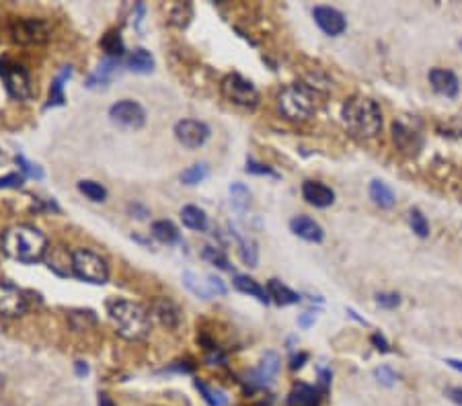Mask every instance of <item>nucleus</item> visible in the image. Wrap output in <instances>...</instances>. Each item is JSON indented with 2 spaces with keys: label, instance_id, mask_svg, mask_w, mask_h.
<instances>
[{
  "label": "nucleus",
  "instance_id": "nucleus-28",
  "mask_svg": "<svg viewBox=\"0 0 462 406\" xmlns=\"http://www.w3.org/2000/svg\"><path fill=\"white\" fill-rule=\"evenodd\" d=\"M70 74H72V70H70V68H64V70H62V74H60V76H58V78L52 82V88H50V99H48L46 109L64 105V101H66V97H64V82H66V78H70Z\"/></svg>",
  "mask_w": 462,
  "mask_h": 406
},
{
  "label": "nucleus",
  "instance_id": "nucleus-20",
  "mask_svg": "<svg viewBox=\"0 0 462 406\" xmlns=\"http://www.w3.org/2000/svg\"><path fill=\"white\" fill-rule=\"evenodd\" d=\"M267 293H269V300H273L277 306H294L298 304L302 298L300 293H296L294 289H290L288 285H284L279 279H269L267 285H265Z\"/></svg>",
  "mask_w": 462,
  "mask_h": 406
},
{
  "label": "nucleus",
  "instance_id": "nucleus-4",
  "mask_svg": "<svg viewBox=\"0 0 462 406\" xmlns=\"http://www.w3.org/2000/svg\"><path fill=\"white\" fill-rule=\"evenodd\" d=\"M277 113L288 122H306L313 117L317 105L313 90L306 84H292L277 93Z\"/></svg>",
  "mask_w": 462,
  "mask_h": 406
},
{
  "label": "nucleus",
  "instance_id": "nucleus-46",
  "mask_svg": "<svg viewBox=\"0 0 462 406\" xmlns=\"http://www.w3.org/2000/svg\"><path fill=\"white\" fill-rule=\"evenodd\" d=\"M331 369H319V384H321V392H327V388H329L331 384Z\"/></svg>",
  "mask_w": 462,
  "mask_h": 406
},
{
  "label": "nucleus",
  "instance_id": "nucleus-30",
  "mask_svg": "<svg viewBox=\"0 0 462 406\" xmlns=\"http://www.w3.org/2000/svg\"><path fill=\"white\" fill-rule=\"evenodd\" d=\"M230 202L237 211H245L251 205V191L247 189V185L243 183H232L230 185Z\"/></svg>",
  "mask_w": 462,
  "mask_h": 406
},
{
  "label": "nucleus",
  "instance_id": "nucleus-11",
  "mask_svg": "<svg viewBox=\"0 0 462 406\" xmlns=\"http://www.w3.org/2000/svg\"><path fill=\"white\" fill-rule=\"evenodd\" d=\"M175 137L181 146H185L190 150H198L207 142L210 128L198 119H181L175 124Z\"/></svg>",
  "mask_w": 462,
  "mask_h": 406
},
{
  "label": "nucleus",
  "instance_id": "nucleus-6",
  "mask_svg": "<svg viewBox=\"0 0 462 406\" xmlns=\"http://www.w3.org/2000/svg\"><path fill=\"white\" fill-rule=\"evenodd\" d=\"M220 88H222L224 99L230 101L232 105H239L245 109H255L259 105V90L255 88L251 80H247L239 72L226 74Z\"/></svg>",
  "mask_w": 462,
  "mask_h": 406
},
{
  "label": "nucleus",
  "instance_id": "nucleus-2",
  "mask_svg": "<svg viewBox=\"0 0 462 406\" xmlns=\"http://www.w3.org/2000/svg\"><path fill=\"white\" fill-rule=\"evenodd\" d=\"M107 316L120 337L128 340H142L152 331V316L150 312L130 300H109L107 302Z\"/></svg>",
  "mask_w": 462,
  "mask_h": 406
},
{
  "label": "nucleus",
  "instance_id": "nucleus-19",
  "mask_svg": "<svg viewBox=\"0 0 462 406\" xmlns=\"http://www.w3.org/2000/svg\"><path fill=\"white\" fill-rule=\"evenodd\" d=\"M321 405V390L311 386V384H304V382H298L294 384L290 396H288V406H319Z\"/></svg>",
  "mask_w": 462,
  "mask_h": 406
},
{
  "label": "nucleus",
  "instance_id": "nucleus-24",
  "mask_svg": "<svg viewBox=\"0 0 462 406\" xmlns=\"http://www.w3.org/2000/svg\"><path fill=\"white\" fill-rule=\"evenodd\" d=\"M126 66L136 74H150L154 68V58L144 48H138V50L130 52V56L126 58Z\"/></svg>",
  "mask_w": 462,
  "mask_h": 406
},
{
  "label": "nucleus",
  "instance_id": "nucleus-47",
  "mask_svg": "<svg viewBox=\"0 0 462 406\" xmlns=\"http://www.w3.org/2000/svg\"><path fill=\"white\" fill-rule=\"evenodd\" d=\"M306 359H308V353H298V355H294V357L290 359V367H292V369H300Z\"/></svg>",
  "mask_w": 462,
  "mask_h": 406
},
{
  "label": "nucleus",
  "instance_id": "nucleus-42",
  "mask_svg": "<svg viewBox=\"0 0 462 406\" xmlns=\"http://www.w3.org/2000/svg\"><path fill=\"white\" fill-rule=\"evenodd\" d=\"M25 177L21 173H10L6 177H0V189H19L23 185Z\"/></svg>",
  "mask_w": 462,
  "mask_h": 406
},
{
  "label": "nucleus",
  "instance_id": "nucleus-45",
  "mask_svg": "<svg viewBox=\"0 0 462 406\" xmlns=\"http://www.w3.org/2000/svg\"><path fill=\"white\" fill-rule=\"evenodd\" d=\"M372 345H374L380 353H391L389 340L385 338V335H380V333H374V335H372Z\"/></svg>",
  "mask_w": 462,
  "mask_h": 406
},
{
  "label": "nucleus",
  "instance_id": "nucleus-36",
  "mask_svg": "<svg viewBox=\"0 0 462 406\" xmlns=\"http://www.w3.org/2000/svg\"><path fill=\"white\" fill-rule=\"evenodd\" d=\"M183 281H185V285H187L198 298H203V300H210V298H212L210 291H207V285H205V283H199V277L196 273H192V271L183 273Z\"/></svg>",
  "mask_w": 462,
  "mask_h": 406
},
{
  "label": "nucleus",
  "instance_id": "nucleus-41",
  "mask_svg": "<svg viewBox=\"0 0 462 406\" xmlns=\"http://www.w3.org/2000/svg\"><path fill=\"white\" fill-rule=\"evenodd\" d=\"M205 285H207L210 296H226V293H228V287H226L224 281H222L220 277H216V275H207Z\"/></svg>",
  "mask_w": 462,
  "mask_h": 406
},
{
  "label": "nucleus",
  "instance_id": "nucleus-10",
  "mask_svg": "<svg viewBox=\"0 0 462 406\" xmlns=\"http://www.w3.org/2000/svg\"><path fill=\"white\" fill-rule=\"evenodd\" d=\"M29 304L23 289H19L15 283L6 279H0V314L6 318H17V316H23Z\"/></svg>",
  "mask_w": 462,
  "mask_h": 406
},
{
  "label": "nucleus",
  "instance_id": "nucleus-48",
  "mask_svg": "<svg viewBox=\"0 0 462 406\" xmlns=\"http://www.w3.org/2000/svg\"><path fill=\"white\" fill-rule=\"evenodd\" d=\"M86 374H89V367H86V363H82V361H76V376L84 378Z\"/></svg>",
  "mask_w": 462,
  "mask_h": 406
},
{
  "label": "nucleus",
  "instance_id": "nucleus-13",
  "mask_svg": "<svg viewBox=\"0 0 462 406\" xmlns=\"http://www.w3.org/2000/svg\"><path fill=\"white\" fill-rule=\"evenodd\" d=\"M429 84L432 88L442 95V97H448V99H456L459 93H461V80L456 76V72L448 70V68H432L429 74Z\"/></svg>",
  "mask_w": 462,
  "mask_h": 406
},
{
  "label": "nucleus",
  "instance_id": "nucleus-33",
  "mask_svg": "<svg viewBox=\"0 0 462 406\" xmlns=\"http://www.w3.org/2000/svg\"><path fill=\"white\" fill-rule=\"evenodd\" d=\"M207 175H210L207 164H205V162H198V164H192L190 168H185V171L181 173V183H183V185H198Z\"/></svg>",
  "mask_w": 462,
  "mask_h": 406
},
{
  "label": "nucleus",
  "instance_id": "nucleus-18",
  "mask_svg": "<svg viewBox=\"0 0 462 406\" xmlns=\"http://www.w3.org/2000/svg\"><path fill=\"white\" fill-rule=\"evenodd\" d=\"M152 314L160 320L163 327H167L171 331H177L181 320H183L179 306L173 300H169V298H156L152 302Z\"/></svg>",
  "mask_w": 462,
  "mask_h": 406
},
{
  "label": "nucleus",
  "instance_id": "nucleus-44",
  "mask_svg": "<svg viewBox=\"0 0 462 406\" xmlns=\"http://www.w3.org/2000/svg\"><path fill=\"white\" fill-rule=\"evenodd\" d=\"M315 322H317V312H311V310H308V312H304V314L298 316V327H300V329H311Z\"/></svg>",
  "mask_w": 462,
  "mask_h": 406
},
{
  "label": "nucleus",
  "instance_id": "nucleus-14",
  "mask_svg": "<svg viewBox=\"0 0 462 406\" xmlns=\"http://www.w3.org/2000/svg\"><path fill=\"white\" fill-rule=\"evenodd\" d=\"M277 371H279V355L275 351H265L259 365L249 374V384H253L257 388H265V386L273 384Z\"/></svg>",
  "mask_w": 462,
  "mask_h": 406
},
{
  "label": "nucleus",
  "instance_id": "nucleus-35",
  "mask_svg": "<svg viewBox=\"0 0 462 406\" xmlns=\"http://www.w3.org/2000/svg\"><path fill=\"white\" fill-rule=\"evenodd\" d=\"M196 388L199 390V394L203 396V400L207 403L210 406H226L228 403V398L224 396V392H220V390H212L210 386H205L203 382H196Z\"/></svg>",
  "mask_w": 462,
  "mask_h": 406
},
{
  "label": "nucleus",
  "instance_id": "nucleus-27",
  "mask_svg": "<svg viewBox=\"0 0 462 406\" xmlns=\"http://www.w3.org/2000/svg\"><path fill=\"white\" fill-rule=\"evenodd\" d=\"M101 48H103L105 54H107L109 58H113V60L122 58L124 52H126L124 41H122V35H120L118 29H111V31H107V33L103 35V39H101Z\"/></svg>",
  "mask_w": 462,
  "mask_h": 406
},
{
  "label": "nucleus",
  "instance_id": "nucleus-16",
  "mask_svg": "<svg viewBox=\"0 0 462 406\" xmlns=\"http://www.w3.org/2000/svg\"><path fill=\"white\" fill-rule=\"evenodd\" d=\"M290 230H292L294 236H298V238H302L306 242H317L319 244V242L325 240L323 226L317 220L308 218V215H294L290 220Z\"/></svg>",
  "mask_w": 462,
  "mask_h": 406
},
{
  "label": "nucleus",
  "instance_id": "nucleus-38",
  "mask_svg": "<svg viewBox=\"0 0 462 406\" xmlns=\"http://www.w3.org/2000/svg\"><path fill=\"white\" fill-rule=\"evenodd\" d=\"M374 378H376L382 386H387V388L395 386L396 382V374L391 365H380V367H376V369H374Z\"/></svg>",
  "mask_w": 462,
  "mask_h": 406
},
{
  "label": "nucleus",
  "instance_id": "nucleus-25",
  "mask_svg": "<svg viewBox=\"0 0 462 406\" xmlns=\"http://www.w3.org/2000/svg\"><path fill=\"white\" fill-rule=\"evenodd\" d=\"M152 236L163 244H175V242L181 240V234H179L177 226L169 220H156L152 224Z\"/></svg>",
  "mask_w": 462,
  "mask_h": 406
},
{
  "label": "nucleus",
  "instance_id": "nucleus-29",
  "mask_svg": "<svg viewBox=\"0 0 462 406\" xmlns=\"http://www.w3.org/2000/svg\"><path fill=\"white\" fill-rule=\"evenodd\" d=\"M407 222H409V226H411L415 236H419V238H427L429 236V222H427V218L423 215V211L419 207H411L409 209Z\"/></svg>",
  "mask_w": 462,
  "mask_h": 406
},
{
  "label": "nucleus",
  "instance_id": "nucleus-39",
  "mask_svg": "<svg viewBox=\"0 0 462 406\" xmlns=\"http://www.w3.org/2000/svg\"><path fill=\"white\" fill-rule=\"evenodd\" d=\"M247 173H249V175H259V177H273V179L279 177L271 166L261 164V162H257V160H253V158L247 160Z\"/></svg>",
  "mask_w": 462,
  "mask_h": 406
},
{
  "label": "nucleus",
  "instance_id": "nucleus-12",
  "mask_svg": "<svg viewBox=\"0 0 462 406\" xmlns=\"http://www.w3.org/2000/svg\"><path fill=\"white\" fill-rule=\"evenodd\" d=\"M313 19L315 23L319 25V29L329 35V37H339L345 33L347 29V19L341 10L327 6V4H321V6H315L313 10Z\"/></svg>",
  "mask_w": 462,
  "mask_h": 406
},
{
  "label": "nucleus",
  "instance_id": "nucleus-34",
  "mask_svg": "<svg viewBox=\"0 0 462 406\" xmlns=\"http://www.w3.org/2000/svg\"><path fill=\"white\" fill-rule=\"evenodd\" d=\"M201 257H203L207 263H212V265H216V267H220V269H224V271L232 269V267H230V263H228L226 253H224L222 249H218V246H203Z\"/></svg>",
  "mask_w": 462,
  "mask_h": 406
},
{
  "label": "nucleus",
  "instance_id": "nucleus-37",
  "mask_svg": "<svg viewBox=\"0 0 462 406\" xmlns=\"http://www.w3.org/2000/svg\"><path fill=\"white\" fill-rule=\"evenodd\" d=\"M374 302L385 310H396L400 306V296L396 291H380L374 296Z\"/></svg>",
  "mask_w": 462,
  "mask_h": 406
},
{
  "label": "nucleus",
  "instance_id": "nucleus-9",
  "mask_svg": "<svg viewBox=\"0 0 462 406\" xmlns=\"http://www.w3.org/2000/svg\"><path fill=\"white\" fill-rule=\"evenodd\" d=\"M109 117L113 124L128 128V130H140L146 124V111L140 103L132 99H122L109 107Z\"/></svg>",
  "mask_w": 462,
  "mask_h": 406
},
{
  "label": "nucleus",
  "instance_id": "nucleus-15",
  "mask_svg": "<svg viewBox=\"0 0 462 406\" xmlns=\"http://www.w3.org/2000/svg\"><path fill=\"white\" fill-rule=\"evenodd\" d=\"M393 139L400 148V152H405V154H417L423 146L421 134L417 130H413L409 124H405L403 119L393 122Z\"/></svg>",
  "mask_w": 462,
  "mask_h": 406
},
{
  "label": "nucleus",
  "instance_id": "nucleus-26",
  "mask_svg": "<svg viewBox=\"0 0 462 406\" xmlns=\"http://www.w3.org/2000/svg\"><path fill=\"white\" fill-rule=\"evenodd\" d=\"M237 242H239V255H241V261L247 265V267H257L259 263V249H257V242L249 236H239L237 232H232Z\"/></svg>",
  "mask_w": 462,
  "mask_h": 406
},
{
  "label": "nucleus",
  "instance_id": "nucleus-22",
  "mask_svg": "<svg viewBox=\"0 0 462 406\" xmlns=\"http://www.w3.org/2000/svg\"><path fill=\"white\" fill-rule=\"evenodd\" d=\"M232 285H234L239 291H243V293H247V296L259 300L261 304H269V302H271L267 289H265L264 285H259V281H255V279L249 277V275H234Z\"/></svg>",
  "mask_w": 462,
  "mask_h": 406
},
{
  "label": "nucleus",
  "instance_id": "nucleus-32",
  "mask_svg": "<svg viewBox=\"0 0 462 406\" xmlns=\"http://www.w3.org/2000/svg\"><path fill=\"white\" fill-rule=\"evenodd\" d=\"M78 191H80L86 200H91V202L95 203L107 200L105 187H103L101 183H95V181H80V183H78Z\"/></svg>",
  "mask_w": 462,
  "mask_h": 406
},
{
  "label": "nucleus",
  "instance_id": "nucleus-40",
  "mask_svg": "<svg viewBox=\"0 0 462 406\" xmlns=\"http://www.w3.org/2000/svg\"><path fill=\"white\" fill-rule=\"evenodd\" d=\"M17 164L21 166L23 177L27 175V177H31V179H44V171H41L39 166H35L33 162H29L25 156H17Z\"/></svg>",
  "mask_w": 462,
  "mask_h": 406
},
{
  "label": "nucleus",
  "instance_id": "nucleus-31",
  "mask_svg": "<svg viewBox=\"0 0 462 406\" xmlns=\"http://www.w3.org/2000/svg\"><path fill=\"white\" fill-rule=\"evenodd\" d=\"M192 14H194V8L187 2H177L169 8V21L177 27H185L190 23Z\"/></svg>",
  "mask_w": 462,
  "mask_h": 406
},
{
  "label": "nucleus",
  "instance_id": "nucleus-43",
  "mask_svg": "<svg viewBox=\"0 0 462 406\" xmlns=\"http://www.w3.org/2000/svg\"><path fill=\"white\" fill-rule=\"evenodd\" d=\"M444 396H446L452 405L462 406V386H450V388H446Z\"/></svg>",
  "mask_w": 462,
  "mask_h": 406
},
{
  "label": "nucleus",
  "instance_id": "nucleus-50",
  "mask_svg": "<svg viewBox=\"0 0 462 406\" xmlns=\"http://www.w3.org/2000/svg\"><path fill=\"white\" fill-rule=\"evenodd\" d=\"M99 406H115V403H113L107 394H101V396H99Z\"/></svg>",
  "mask_w": 462,
  "mask_h": 406
},
{
  "label": "nucleus",
  "instance_id": "nucleus-49",
  "mask_svg": "<svg viewBox=\"0 0 462 406\" xmlns=\"http://www.w3.org/2000/svg\"><path fill=\"white\" fill-rule=\"evenodd\" d=\"M446 363H448L452 369H456V371L462 374V359H446Z\"/></svg>",
  "mask_w": 462,
  "mask_h": 406
},
{
  "label": "nucleus",
  "instance_id": "nucleus-1",
  "mask_svg": "<svg viewBox=\"0 0 462 406\" xmlns=\"http://www.w3.org/2000/svg\"><path fill=\"white\" fill-rule=\"evenodd\" d=\"M0 246H2V253L8 259L25 263V265H33V263H39L46 257L48 238H46L44 232H39L33 226L17 224V226H10L2 232Z\"/></svg>",
  "mask_w": 462,
  "mask_h": 406
},
{
  "label": "nucleus",
  "instance_id": "nucleus-21",
  "mask_svg": "<svg viewBox=\"0 0 462 406\" xmlns=\"http://www.w3.org/2000/svg\"><path fill=\"white\" fill-rule=\"evenodd\" d=\"M368 195L374 205H378L380 209H393L396 205L395 191L380 179H374L368 187Z\"/></svg>",
  "mask_w": 462,
  "mask_h": 406
},
{
  "label": "nucleus",
  "instance_id": "nucleus-51",
  "mask_svg": "<svg viewBox=\"0 0 462 406\" xmlns=\"http://www.w3.org/2000/svg\"><path fill=\"white\" fill-rule=\"evenodd\" d=\"M461 50H462V39H461Z\"/></svg>",
  "mask_w": 462,
  "mask_h": 406
},
{
  "label": "nucleus",
  "instance_id": "nucleus-5",
  "mask_svg": "<svg viewBox=\"0 0 462 406\" xmlns=\"http://www.w3.org/2000/svg\"><path fill=\"white\" fill-rule=\"evenodd\" d=\"M70 269L78 279L95 285H101L109 279L107 261L91 249H74L70 253Z\"/></svg>",
  "mask_w": 462,
  "mask_h": 406
},
{
  "label": "nucleus",
  "instance_id": "nucleus-17",
  "mask_svg": "<svg viewBox=\"0 0 462 406\" xmlns=\"http://www.w3.org/2000/svg\"><path fill=\"white\" fill-rule=\"evenodd\" d=\"M302 197H304V202L308 203V205L325 209V207H329V205L335 203V191L325 183L304 181L302 183Z\"/></svg>",
  "mask_w": 462,
  "mask_h": 406
},
{
  "label": "nucleus",
  "instance_id": "nucleus-23",
  "mask_svg": "<svg viewBox=\"0 0 462 406\" xmlns=\"http://www.w3.org/2000/svg\"><path fill=\"white\" fill-rule=\"evenodd\" d=\"M181 222H183V226H187L190 230H196V232L207 230V215L198 205H185L181 209Z\"/></svg>",
  "mask_w": 462,
  "mask_h": 406
},
{
  "label": "nucleus",
  "instance_id": "nucleus-8",
  "mask_svg": "<svg viewBox=\"0 0 462 406\" xmlns=\"http://www.w3.org/2000/svg\"><path fill=\"white\" fill-rule=\"evenodd\" d=\"M10 35L15 41L23 46H39L50 39V25L44 19H17L10 27Z\"/></svg>",
  "mask_w": 462,
  "mask_h": 406
},
{
  "label": "nucleus",
  "instance_id": "nucleus-7",
  "mask_svg": "<svg viewBox=\"0 0 462 406\" xmlns=\"http://www.w3.org/2000/svg\"><path fill=\"white\" fill-rule=\"evenodd\" d=\"M0 78L6 86V93L17 101H29L33 99V82L25 68L10 60H0Z\"/></svg>",
  "mask_w": 462,
  "mask_h": 406
},
{
  "label": "nucleus",
  "instance_id": "nucleus-3",
  "mask_svg": "<svg viewBox=\"0 0 462 406\" xmlns=\"http://www.w3.org/2000/svg\"><path fill=\"white\" fill-rule=\"evenodd\" d=\"M343 124L360 137H376L382 130V111L374 99L364 95H353L343 103L341 109Z\"/></svg>",
  "mask_w": 462,
  "mask_h": 406
}]
</instances>
